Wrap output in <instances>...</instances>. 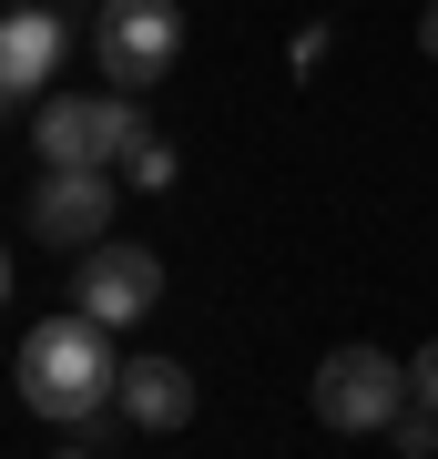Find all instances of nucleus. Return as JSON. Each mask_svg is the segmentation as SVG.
Here are the masks:
<instances>
[{
    "label": "nucleus",
    "mask_w": 438,
    "mask_h": 459,
    "mask_svg": "<svg viewBox=\"0 0 438 459\" xmlns=\"http://www.w3.org/2000/svg\"><path fill=\"white\" fill-rule=\"evenodd\" d=\"M113 388H123V368H113V337H102V316H41L31 347H21V398H31L41 419H92V409H113Z\"/></svg>",
    "instance_id": "1"
},
{
    "label": "nucleus",
    "mask_w": 438,
    "mask_h": 459,
    "mask_svg": "<svg viewBox=\"0 0 438 459\" xmlns=\"http://www.w3.org/2000/svg\"><path fill=\"white\" fill-rule=\"evenodd\" d=\"M398 409H418V388H408V368L388 358V347H337V358L316 368V419L337 429V439L398 429Z\"/></svg>",
    "instance_id": "2"
},
{
    "label": "nucleus",
    "mask_w": 438,
    "mask_h": 459,
    "mask_svg": "<svg viewBox=\"0 0 438 459\" xmlns=\"http://www.w3.org/2000/svg\"><path fill=\"white\" fill-rule=\"evenodd\" d=\"M92 51H102V72H113V92H153L163 72L184 62V11L174 0H113Z\"/></svg>",
    "instance_id": "3"
},
{
    "label": "nucleus",
    "mask_w": 438,
    "mask_h": 459,
    "mask_svg": "<svg viewBox=\"0 0 438 459\" xmlns=\"http://www.w3.org/2000/svg\"><path fill=\"white\" fill-rule=\"evenodd\" d=\"M72 307L102 316V327H143L163 307V255L133 246V235H102V246L82 255V276H72Z\"/></svg>",
    "instance_id": "4"
},
{
    "label": "nucleus",
    "mask_w": 438,
    "mask_h": 459,
    "mask_svg": "<svg viewBox=\"0 0 438 459\" xmlns=\"http://www.w3.org/2000/svg\"><path fill=\"white\" fill-rule=\"evenodd\" d=\"M31 235H41V246L92 255L102 235H113V174H62V164H51V174L31 184Z\"/></svg>",
    "instance_id": "5"
},
{
    "label": "nucleus",
    "mask_w": 438,
    "mask_h": 459,
    "mask_svg": "<svg viewBox=\"0 0 438 459\" xmlns=\"http://www.w3.org/2000/svg\"><path fill=\"white\" fill-rule=\"evenodd\" d=\"M31 153L62 174H102L113 164V133H102V92H51L31 113Z\"/></svg>",
    "instance_id": "6"
},
{
    "label": "nucleus",
    "mask_w": 438,
    "mask_h": 459,
    "mask_svg": "<svg viewBox=\"0 0 438 459\" xmlns=\"http://www.w3.org/2000/svg\"><path fill=\"white\" fill-rule=\"evenodd\" d=\"M62 51H72L62 11H0V113H11L21 92H41L51 72H62Z\"/></svg>",
    "instance_id": "7"
},
{
    "label": "nucleus",
    "mask_w": 438,
    "mask_h": 459,
    "mask_svg": "<svg viewBox=\"0 0 438 459\" xmlns=\"http://www.w3.org/2000/svg\"><path fill=\"white\" fill-rule=\"evenodd\" d=\"M113 409L133 429H184V419H194V368H184V358H133L123 388H113Z\"/></svg>",
    "instance_id": "8"
},
{
    "label": "nucleus",
    "mask_w": 438,
    "mask_h": 459,
    "mask_svg": "<svg viewBox=\"0 0 438 459\" xmlns=\"http://www.w3.org/2000/svg\"><path fill=\"white\" fill-rule=\"evenodd\" d=\"M123 184H143V195H163V184H174V143H163V133H143V143L123 153Z\"/></svg>",
    "instance_id": "9"
},
{
    "label": "nucleus",
    "mask_w": 438,
    "mask_h": 459,
    "mask_svg": "<svg viewBox=\"0 0 438 459\" xmlns=\"http://www.w3.org/2000/svg\"><path fill=\"white\" fill-rule=\"evenodd\" d=\"M398 459H438V409H398Z\"/></svg>",
    "instance_id": "10"
},
{
    "label": "nucleus",
    "mask_w": 438,
    "mask_h": 459,
    "mask_svg": "<svg viewBox=\"0 0 438 459\" xmlns=\"http://www.w3.org/2000/svg\"><path fill=\"white\" fill-rule=\"evenodd\" d=\"M408 388H418V409H438V337L418 347V358H408Z\"/></svg>",
    "instance_id": "11"
},
{
    "label": "nucleus",
    "mask_w": 438,
    "mask_h": 459,
    "mask_svg": "<svg viewBox=\"0 0 438 459\" xmlns=\"http://www.w3.org/2000/svg\"><path fill=\"white\" fill-rule=\"evenodd\" d=\"M418 51H428V62H438V0H428V21H418Z\"/></svg>",
    "instance_id": "12"
},
{
    "label": "nucleus",
    "mask_w": 438,
    "mask_h": 459,
    "mask_svg": "<svg viewBox=\"0 0 438 459\" xmlns=\"http://www.w3.org/2000/svg\"><path fill=\"white\" fill-rule=\"evenodd\" d=\"M0 307H11V246H0Z\"/></svg>",
    "instance_id": "13"
},
{
    "label": "nucleus",
    "mask_w": 438,
    "mask_h": 459,
    "mask_svg": "<svg viewBox=\"0 0 438 459\" xmlns=\"http://www.w3.org/2000/svg\"><path fill=\"white\" fill-rule=\"evenodd\" d=\"M11 11H62V0H11Z\"/></svg>",
    "instance_id": "14"
},
{
    "label": "nucleus",
    "mask_w": 438,
    "mask_h": 459,
    "mask_svg": "<svg viewBox=\"0 0 438 459\" xmlns=\"http://www.w3.org/2000/svg\"><path fill=\"white\" fill-rule=\"evenodd\" d=\"M51 459H92V449H51Z\"/></svg>",
    "instance_id": "15"
}]
</instances>
